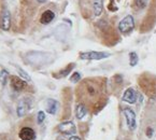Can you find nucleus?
<instances>
[{
  "mask_svg": "<svg viewBox=\"0 0 156 140\" xmlns=\"http://www.w3.org/2000/svg\"><path fill=\"white\" fill-rule=\"evenodd\" d=\"M138 60H139V58H138L137 53L131 52V53L129 54V63H130V66H136V65L138 64Z\"/></svg>",
  "mask_w": 156,
  "mask_h": 140,
  "instance_id": "a211bd4d",
  "label": "nucleus"
},
{
  "mask_svg": "<svg viewBox=\"0 0 156 140\" xmlns=\"http://www.w3.org/2000/svg\"><path fill=\"white\" fill-rule=\"evenodd\" d=\"M58 109V102L54 99H48L46 101V112L50 114H55Z\"/></svg>",
  "mask_w": 156,
  "mask_h": 140,
  "instance_id": "ddd939ff",
  "label": "nucleus"
},
{
  "mask_svg": "<svg viewBox=\"0 0 156 140\" xmlns=\"http://www.w3.org/2000/svg\"><path fill=\"white\" fill-rule=\"evenodd\" d=\"M29 108H30L29 101H28L27 99H22V100L19 102V105H17V110H16L17 115H19L20 117H24V115L28 112Z\"/></svg>",
  "mask_w": 156,
  "mask_h": 140,
  "instance_id": "1a4fd4ad",
  "label": "nucleus"
},
{
  "mask_svg": "<svg viewBox=\"0 0 156 140\" xmlns=\"http://www.w3.org/2000/svg\"><path fill=\"white\" fill-rule=\"evenodd\" d=\"M9 77V74H8L7 70H2L1 71V74H0V80H1V82H2V84H5V82H7V78Z\"/></svg>",
  "mask_w": 156,
  "mask_h": 140,
  "instance_id": "4be33fe9",
  "label": "nucleus"
},
{
  "mask_svg": "<svg viewBox=\"0 0 156 140\" xmlns=\"http://www.w3.org/2000/svg\"><path fill=\"white\" fill-rule=\"evenodd\" d=\"M123 100L128 103H135L137 100V94H136L133 88H128L123 95Z\"/></svg>",
  "mask_w": 156,
  "mask_h": 140,
  "instance_id": "9d476101",
  "label": "nucleus"
},
{
  "mask_svg": "<svg viewBox=\"0 0 156 140\" xmlns=\"http://www.w3.org/2000/svg\"><path fill=\"white\" fill-rule=\"evenodd\" d=\"M69 140H82L80 137H76V136H71V137L69 138Z\"/></svg>",
  "mask_w": 156,
  "mask_h": 140,
  "instance_id": "5701e85b",
  "label": "nucleus"
},
{
  "mask_svg": "<svg viewBox=\"0 0 156 140\" xmlns=\"http://www.w3.org/2000/svg\"><path fill=\"white\" fill-rule=\"evenodd\" d=\"M54 17H55V13L53 11H51V10H46L42 13L41 17H40V22L41 24H44V25H48L50 24L51 22L53 21Z\"/></svg>",
  "mask_w": 156,
  "mask_h": 140,
  "instance_id": "9b49d317",
  "label": "nucleus"
},
{
  "mask_svg": "<svg viewBox=\"0 0 156 140\" xmlns=\"http://www.w3.org/2000/svg\"><path fill=\"white\" fill-rule=\"evenodd\" d=\"M102 3L103 0H93V9H94V15L99 16L102 12Z\"/></svg>",
  "mask_w": 156,
  "mask_h": 140,
  "instance_id": "2eb2a0df",
  "label": "nucleus"
},
{
  "mask_svg": "<svg viewBox=\"0 0 156 140\" xmlns=\"http://www.w3.org/2000/svg\"><path fill=\"white\" fill-rule=\"evenodd\" d=\"M123 114L125 115V119H126L127 126L130 131H133L137 126L136 124V114L131 109L129 108H124L123 109Z\"/></svg>",
  "mask_w": 156,
  "mask_h": 140,
  "instance_id": "39448f33",
  "label": "nucleus"
},
{
  "mask_svg": "<svg viewBox=\"0 0 156 140\" xmlns=\"http://www.w3.org/2000/svg\"><path fill=\"white\" fill-rule=\"evenodd\" d=\"M149 3V0H133V9L135 11L143 10Z\"/></svg>",
  "mask_w": 156,
  "mask_h": 140,
  "instance_id": "dca6fc26",
  "label": "nucleus"
},
{
  "mask_svg": "<svg viewBox=\"0 0 156 140\" xmlns=\"http://www.w3.org/2000/svg\"><path fill=\"white\" fill-rule=\"evenodd\" d=\"M142 91L150 97L156 95V78L150 74H143L138 80Z\"/></svg>",
  "mask_w": 156,
  "mask_h": 140,
  "instance_id": "f03ea898",
  "label": "nucleus"
},
{
  "mask_svg": "<svg viewBox=\"0 0 156 140\" xmlns=\"http://www.w3.org/2000/svg\"><path fill=\"white\" fill-rule=\"evenodd\" d=\"M86 113H87V108L83 105V103H79L78 106H76V117H78L79 120L83 119V117L86 115Z\"/></svg>",
  "mask_w": 156,
  "mask_h": 140,
  "instance_id": "4468645a",
  "label": "nucleus"
},
{
  "mask_svg": "<svg viewBox=\"0 0 156 140\" xmlns=\"http://www.w3.org/2000/svg\"><path fill=\"white\" fill-rule=\"evenodd\" d=\"M80 79H81V74H79V72H74V74L70 77V81H71V82H73V83L79 82V81H80Z\"/></svg>",
  "mask_w": 156,
  "mask_h": 140,
  "instance_id": "412c9836",
  "label": "nucleus"
},
{
  "mask_svg": "<svg viewBox=\"0 0 156 140\" xmlns=\"http://www.w3.org/2000/svg\"><path fill=\"white\" fill-rule=\"evenodd\" d=\"M110 56V53H105V52H95V51H90V52H82L80 53L81 59H102Z\"/></svg>",
  "mask_w": 156,
  "mask_h": 140,
  "instance_id": "20e7f679",
  "label": "nucleus"
},
{
  "mask_svg": "<svg viewBox=\"0 0 156 140\" xmlns=\"http://www.w3.org/2000/svg\"><path fill=\"white\" fill-rule=\"evenodd\" d=\"M44 120H45V114H44V112L43 111H39V112H38V115H37L38 124H41Z\"/></svg>",
  "mask_w": 156,
  "mask_h": 140,
  "instance_id": "aec40b11",
  "label": "nucleus"
},
{
  "mask_svg": "<svg viewBox=\"0 0 156 140\" xmlns=\"http://www.w3.org/2000/svg\"><path fill=\"white\" fill-rule=\"evenodd\" d=\"M17 71H19V74H21V77H23V78L25 79V80H27L28 82H30V81H31V79H30V77L28 76L27 72L24 71V70L22 68H17Z\"/></svg>",
  "mask_w": 156,
  "mask_h": 140,
  "instance_id": "6ab92c4d",
  "label": "nucleus"
},
{
  "mask_svg": "<svg viewBox=\"0 0 156 140\" xmlns=\"http://www.w3.org/2000/svg\"><path fill=\"white\" fill-rule=\"evenodd\" d=\"M73 67H74V64H70V65H68V66L66 67V68L64 69V70H60L59 71V76L57 77V78H64V77H66L67 74H69V72L71 71L72 69H73Z\"/></svg>",
  "mask_w": 156,
  "mask_h": 140,
  "instance_id": "f3484780",
  "label": "nucleus"
},
{
  "mask_svg": "<svg viewBox=\"0 0 156 140\" xmlns=\"http://www.w3.org/2000/svg\"><path fill=\"white\" fill-rule=\"evenodd\" d=\"M105 78L84 79L76 87L79 103L90 108L94 114L98 113L107 103V83Z\"/></svg>",
  "mask_w": 156,
  "mask_h": 140,
  "instance_id": "f257e3e1",
  "label": "nucleus"
},
{
  "mask_svg": "<svg viewBox=\"0 0 156 140\" xmlns=\"http://www.w3.org/2000/svg\"><path fill=\"white\" fill-rule=\"evenodd\" d=\"M19 137L21 140H36V131L31 127L25 126L20 131Z\"/></svg>",
  "mask_w": 156,
  "mask_h": 140,
  "instance_id": "0eeeda50",
  "label": "nucleus"
},
{
  "mask_svg": "<svg viewBox=\"0 0 156 140\" xmlns=\"http://www.w3.org/2000/svg\"><path fill=\"white\" fill-rule=\"evenodd\" d=\"M135 27V21H133V17L131 15L125 16L122 21L119 22V29L122 34H128Z\"/></svg>",
  "mask_w": 156,
  "mask_h": 140,
  "instance_id": "7ed1b4c3",
  "label": "nucleus"
},
{
  "mask_svg": "<svg viewBox=\"0 0 156 140\" xmlns=\"http://www.w3.org/2000/svg\"><path fill=\"white\" fill-rule=\"evenodd\" d=\"M58 131L65 135H73L76 133V126L72 122H62L58 125Z\"/></svg>",
  "mask_w": 156,
  "mask_h": 140,
  "instance_id": "423d86ee",
  "label": "nucleus"
},
{
  "mask_svg": "<svg viewBox=\"0 0 156 140\" xmlns=\"http://www.w3.org/2000/svg\"><path fill=\"white\" fill-rule=\"evenodd\" d=\"M37 1H38L39 3H43V2H45L46 0H37Z\"/></svg>",
  "mask_w": 156,
  "mask_h": 140,
  "instance_id": "b1692460",
  "label": "nucleus"
},
{
  "mask_svg": "<svg viewBox=\"0 0 156 140\" xmlns=\"http://www.w3.org/2000/svg\"><path fill=\"white\" fill-rule=\"evenodd\" d=\"M10 83H11V86L14 91L16 92H20V91H23L26 87V82L23 81L21 78L16 76H11L10 77Z\"/></svg>",
  "mask_w": 156,
  "mask_h": 140,
  "instance_id": "6e6552de",
  "label": "nucleus"
},
{
  "mask_svg": "<svg viewBox=\"0 0 156 140\" xmlns=\"http://www.w3.org/2000/svg\"><path fill=\"white\" fill-rule=\"evenodd\" d=\"M11 27V15H10V12L8 10H5L2 15V21H1V28L3 30H9Z\"/></svg>",
  "mask_w": 156,
  "mask_h": 140,
  "instance_id": "f8f14e48",
  "label": "nucleus"
}]
</instances>
